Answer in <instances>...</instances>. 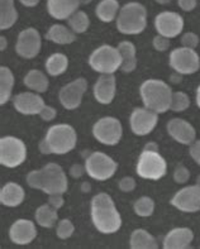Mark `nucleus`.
<instances>
[{
  "label": "nucleus",
  "mask_w": 200,
  "mask_h": 249,
  "mask_svg": "<svg viewBox=\"0 0 200 249\" xmlns=\"http://www.w3.org/2000/svg\"><path fill=\"white\" fill-rule=\"evenodd\" d=\"M91 219L94 227L100 233L111 234L119 231L122 225L121 214L108 194H98L91 200Z\"/></svg>",
  "instance_id": "obj_1"
},
{
  "label": "nucleus",
  "mask_w": 200,
  "mask_h": 249,
  "mask_svg": "<svg viewBox=\"0 0 200 249\" xmlns=\"http://www.w3.org/2000/svg\"><path fill=\"white\" fill-rule=\"evenodd\" d=\"M27 182L33 189L42 190L43 193L64 194L67 190V177L60 164L48 163L37 171H31L27 176Z\"/></svg>",
  "instance_id": "obj_2"
},
{
  "label": "nucleus",
  "mask_w": 200,
  "mask_h": 249,
  "mask_svg": "<svg viewBox=\"0 0 200 249\" xmlns=\"http://www.w3.org/2000/svg\"><path fill=\"white\" fill-rule=\"evenodd\" d=\"M141 98L145 107L157 114L165 113L171 105V88L162 80L149 79L143 82L140 88Z\"/></svg>",
  "instance_id": "obj_3"
},
{
  "label": "nucleus",
  "mask_w": 200,
  "mask_h": 249,
  "mask_svg": "<svg viewBox=\"0 0 200 249\" xmlns=\"http://www.w3.org/2000/svg\"><path fill=\"white\" fill-rule=\"evenodd\" d=\"M147 25V10L141 3L124 4L118 13L117 28L123 35H140Z\"/></svg>",
  "instance_id": "obj_4"
},
{
  "label": "nucleus",
  "mask_w": 200,
  "mask_h": 249,
  "mask_svg": "<svg viewBox=\"0 0 200 249\" xmlns=\"http://www.w3.org/2000/svg\"><path fill=\"white\" fill-rule=\"evenodd\" d=\"M51 153L64 155L75 148L76 145V132L69 124H56L47 130L45 137Z\"/></svg>",
  "instance_id": "obj_5"
},
{
  "label": "nucleus",
  "mask_w": 200,
  "mask_h": 249,
  "mask_svg": "<svg viewBox=\"0 0 200 249\" xmlns=\"http://www.w3.org/2000/svg\"><path fill=\"white\" fill-rule=\"evenodd\" d=\"M89 65L100 73H114L122 66V56L119 50L109 44H103L89 57Z\"/></svg>",
  "instance_id": "obj_6"
},
{
  "label": "nucleus",
  "mask_w": 200,
  "mask_h": 249,
  "mask_svg": "<svg viewBox=\"0 0 200 249\" xmlns=\"http://www.w3.org/2000/svg\"><path fill=\"white\" fill-rule=\"evenodd\" d=\"M166 170H167V164H166L165 158L162 157L159 152L143 149L137 161L138 176L142 178H148V180H159L165 176Z\"/></svg>",
  "instance_id": "obj_7"
},
{
  "label": "nucleus",
  "mask_w": 200,
  "mask_h": 249,
  "mask_svg": "<svg viewBox=\"0 0 200 249\" xmlns=\"http://www.w3.org/2000/svg\"><path fill=\"white\" fill-rule=\"evenodd\" d=\"M27 147L23 141L16 137H3L0 139V163L5 167H17L24 162Z\"/></svg>",
  "instance_id": "obj_8"
},
{
  "label": "nucleus",
  "mask_w": 200,
  "mask_h": 249,
  "mask_svg": "<svg viewBox=\"0 0 200 249\" xmlns=\"http://www.w3.org/2000/svg\"><path fill=\"white\" fill-rule=\"evenodd\" d=\"M85 170L92 178L104 181L115 174L117 162L103 152H91L85 160Z\"/></svg>",
  "instance_id": "obj_9"
},
{
  "label": "nucleus",
  "mask_w": 200,
  "mask_h": 249,
  "mask_svg": "<svg viewBox=\"0 0 200 249\" xmlns=\"http://www.w3.org/2000/svg\"><path fill=\"white\" fill-rule=\"evenodd\" d=\"M170 66L181 75H191L200 69V57L193 48H175L170 53Z\"/></svg>",
  "instance_id": "obj_10"
},
{
  "label": "nucleus",
  "mask_w": 200,
  "mask_h": 249,
  "mask_svg": "<svg viewBox=\"0 0 200 249\" xmlns=\"http://www.w3.org/2000/svg\"><path fill=\"white\" fill-rule=\"evenodd\" d=\"M122 124L117 118L105 117L99 119L92 126V134L99 142L107 145H114L122 137Z\"/></svg>",
  "instance_id": "obj_11"
},
{
  "label": "nucleus",
  "mask_w": 200,
  "mask_h": 249,
  "mask_svg": "<svg viewBox=\"0 0 200 249\" xmlns=\"http://www.w3.org/2000/svg\"><path fill=\"white\" fill-rule=\"evenodd\" d=\"M171 205L184 213L200 210V185H193L181 189L171 199Z\"/></svg>",
  "instance_id": "obj_12"
},
{
  "label": "nucleus",
  "mask_w": 200,
  "mask_h": 249,
  "mask_svg": "<svg viewBox=\"0 0 200 249\" xmlns=\"http://www.w3.org/2000/svg\"><path fill=\"white\" fill-rule=\"evenodd\" d=\"M86 88H88V81L83 77H79V79L73 80V81L69 82L67 85H65L58 94V99H60L62 107L69 109V110L76 109L81 104Z\"/></svg>",
  "instance_id": "obj_13"
},
{
  "label": "nucleus",
  "mask_w": 200,
  "mask_h": 249,
  "mask_svg": "<svg viewBox=\"0 0 200 249\" xmlns=\"http://www.w3.org/2000/svg\"><path fill=\"white\" fill-rule=\"evenodd\" d=\"M132 132L137 136H146L157 124V113L148 107H136L129 118Z\"/></svg>",
  "instance_id": "obj_14"
},
{
  "label": "nucleus",
  "mask_w": 200,
  "mask_h": 249,
  "mask_svg": "<svg viewBox=\"0 0 200 249\" xmlns=\"http://www.w3.org/2000/svg\"><path fill=\"white\" fill-rule=\"evenodd\" d=\"M155 28L159 35L174 38L184 28V19L175 12H161L155 18Z\"/></svg>",
  "instance_id": "obj_15"
},
{
  "label": "nucleus",
  "mask_w": 200,
  "mask_h": 249,
  "mask_svg": "<svg viewBox=\"0 0 200 249\" xmlns=\"http://www.w3.org/2000/svg\"><path fill=\"white\" fill-rule=\"evenodd\" d=\"M41 35L35 28H27L18 36L16 44L17 53L24 58H33L41 50Z\"/></svg>",
  "instance_id": "obj_16"
},
{
  "label": "nucleus",
  "mask_w": 200,
  "mask_h": 249,
  "mask_svg": "<svg viewBox=\"0 0 200 249\" xmlns=\"http://www.w3.org/2000/svg\"><path fill=\"white\" fill-rule=\"evenodd\" d=\"M13 105L17 110L26 115L39 114L45 107V101L35 92H22L13 98Z\"/></svg>",
  "instance_id": "obj_17"
},
{
  "label": "nucleus",
  "mask_w": 200,
  "mask_h": 249,
  "mask_svg": "<svg viewBox=\"0 0 200 249\" xmlns=\"http://www.w3.org/2000/svg\"><path fill=\"white\" fill-rule=\"evenodd\" d=\"M167 132L176 142L181 144H191L197 138V132L189 122L184 119H172L167 124Z\"/></svg>",
  "instance_id": "obj_18"
},
{
  "label": "nucleus",
  "mask_w": 200,
  "mask_h": 249,
  "mask_svg": "<svg viewBox=\"0 0 200 249\" xmlns=\"http://www.w3.org/2000/svg\"><path fill=\"white\" fill-rule=\"evenodd\" d=\"M37 235L35 223L27 219H19L9 229V237L12 242L19 246L29 244Z\"/></svg>",
  "instance_id": "obj_19"
},
{
  "label": "nucleus",
  "mask_w": 200,
  "mask_h": 249,
  "mask_svg": "<svg viewBox=\"0 0 200 249\" xmlns=\"http://www.w3.org/2000/svg\"><path fill=\"white\" fill-rule=\"evenodd\" d=\"M94 96L100 104H110L115 96V77L113 73H102L94 85Z\"/></svg>",
  "instance_id": "obj_20"
},
{
  "label": "nucleus",
  "mask_w": 200,
  "mask_h": 249,
  "mask_svg": "<svg viewBox=\"0 0 200 249\" xmlns=\"http://www.w3.org/2000/svg\"><path fill=\"white\" fill-rule=\"evenodd\" d=\"M194 239L193 231L189 228H175L167 233L164 239L165 249H185L189 248Z\"/></svg>",
  "instance_id": "obj_21"
},
{
  "label": "nucleus",
  "mask_w": 200,
  "mask_h": 249,
  "mask_svg": "<svg viewBox=\"0 0 200 249\" xmlns=\"http://www.w3.org/2000/svg\"><path fill=\"white\" fill-rule=\"evenodd\" d=\"M81 5L80 0H47V10L55 19H69Z\"/></svg>",
  "instance_id": "obj_22"
},
{
  "label": "nucleus",
  "mask_w": 200,
  "mask_h": 249,
  "mask_svg": "<svg viewBox=\"0 0 200 249\" xmlns=\"http://www.w3.org/2000/svg\"><path fill=\"white\" fill-rule=\"evenodd\" d=\"M23 200H24V190L16 182L5 183L0 191V201L5 206L14 208L20 205Z\"/></svg>",
  "instance_id": "obj_23"
},
{
  "label": "nucleus",
  "mask_w": 200,
  "mask_h": 249,
  "mask_svg": "<svg viewBox=\"0 0 200 249\" xmlns=\"http://www.w3.org/2000/svg\"><path fill=\"white\" fill-rule=\"evenodd\" d=\"M46 38L55 43L69 44L76 39V33L62 24H54L46 33Z\"/></svg>",
  "instance_id": "obj_24"
},
{
  "label": "nucleus",
  "mask_w": 200,
  "mask_h": 249,
  "mask_svg": "<svg viewBox=\"0 0 200 249\" xmlns=\"http://www.w3.org/2000/svg\"><path fill=\"white\" fill-rule=\"evenodd\" d=\"M118 50L122 56V71L124 72H132L137 66L136 47L129 41H123L118 44Z\"/></svg>",
  "instance_id": "obj_25"
},
{
  "label": "nucleus",
  "mask_w": 200,
  "mask_h": 249,
  "mask_svg": "<svg viewBox=\"0 0 200 249\" xmlns=\"http://www.w3.org/2000/svg\"><path fill=\"white\" fill-rule=\"evenodd\" d=\"M129 247L132 249H156L159 247L153 235L145 229H136L129 239Z\"/></svg>",
  "instance_id": "obj_26"
},
{
  "label": "nucleus",
  "mask_w": 200,
  "mask_h": 249,
  "mask_svg": "<svg viewBox=\"0 0 200 249\" xmlns=\"http://www.w3.org/2000/svg\"><path fill=\"white\" fill-rule=\"evenodd\" d=\"M119 10L118 0H100L95 8V14L102 22L110 23L118 16Z\"/></svg>",
  "instance_id": "obj_27"
},
{
  "label": "nucleus",
  "mask_w": 200,
  "mask_h": 249,
  "mask_svg": "<svg viewBox=\"0 0 200 249\" xmlns=\"http://www.w3.org/2000/svg\"><path fill=\"white\" fill-rule=\"evenodd\" d=\"M18 19V13L14 8V0H0V28L13 27Z\"/></svg>",
  "instance_id": "obj_28"
},
{
  "label": "nucleus",
  "mask_w": 200,
  "mask_h": 249,
  "mask_svg": "<svg viewBox=\"0 0 200 249\" xmlns=\"http://www.w3.org/2000/svg\"><path fill=\"white\" fill-rule=\"evenodd\" d=\"M14 85V76L8 67H0V104L4 105L10 99Z\"/></svg>",
  "instance_id": "obj_29"
},
{
  "label": "nucleus",
  "mask_w": 200,
  "mask_h": 249,
  "mask_svg": "<svg viewBox=\"0 0 200 249\" xmlns=\"http://www.w3.org/2000/svg\"><path fill=\"white\" fill-rule=\"evenodd\" d=\"M24 85L33 91L45 92L48 89V79L39 70H31L24 76Z\"/></svg>",
  "instance_id": "obj_30"
},
{
  "label": "nucleus",
  "mask_w": 200,
  "mask_h": 249,
  "mask_svg": "<svg viewBox=\"0 0 200 249\" xmlns=\"http://www.w3.org/2000/svg\"><path fill=\"white\" fill-rule=\"evenodd\" d=\"M36 221L43 228H52L57 221V209L50 204L41 205L36 210Z\"/></svg>",
  "instance_id": "obj_31"
},
{
  "label": "nucleus",
  "mask_w": 200,
  "mask_h": 249,
  "mask_svg": "<svg viewBox=\"0 0 200 249\" xmlns=\"http://www.w3.org/2000/svg\"><path fill=\"white\" fill-rule=\"evenodd\" d=\"M69 66V58L64 53H54L46 61V70L51 76H58L64 73Z\"/></svg>",
  "instance_id": "obj_32"
},
{
  "label": "nucleus",
  "mask_w": 200,
  "mask_h": 249,
  "mask_svg": "<svg viewBox=\"0 0 200 249\" xmlns=\"http://www.w3.org/2000/svg\"><path fill=\"white\" fill-rule=\"evenodd\" d=\"M67 23H69L70 29H73L76 35H79V33H84L85 31H88L90 25V19L85 12L76 10L70 18L67 19Z\"/></svg>",
  "instance_id": "obj_33"
},
{
  "label": "nucleus",
  "mask_w": 200,
  "mask_h": 249,
  "mask_svg": "<svg viewBox=\"0 0 200 249\" xmlns=\"http://www.w3.org/2000/svg\"><path fill=\"white\" fill-rule=\"evenodd\" d=\"M153 210H155V202L148 196H142L134 202V213L138 216L146 218L153 214Z\"/></svg>",
  "instance_id": "obj_34"
},
{
  "label": "nucleus",
  "mask_w": 200,
  "mask_h": 249,
  "mask_svg": "<svg viewBox=\"0 0 200 249\" xmlns=\"http://www.w3.org/2000/svg\"><path fill=\"white\" fill-rule=\"evenodd\" d=\"M190 107V99L185 92H172L171 98V105L170 109L174 111H184L187 107Z\"/></svg>",
  "instance_id": "obj_35"
},
{
  "label": "nucleus",
  "mask_w": 200,
  "mask_h": 249,
  "mask_svg": "<svg viewBox=\"0 0 200 249\" xmlns=\"http://www.w3.org/2000/svg\"><path fill=\"white\" fill-rule=\"evenodd\" d=\"M73 231H75V227H73V223L69 219H62L57 224L56 234L61 239H67V238H70L73 235Z\"/></svg>",
  "instance_id": "obj_36"
},
{
  "label": "nucleus",
  "mask_w": 200,
  "mask_h": 249,
  "mask_svg": "<svg viewBox=\"0 0 200 249\" xmlns=\"http://www.w3.org/2000/svg\"><path fill=\"white\" fill-rule=\"evenodd\" d=\"M190 178V172L184 164H178L174 171V180L178 183H185Z\"/></svg>",
  "instance_id": "obj_37"
},
{
  "label": "nucleus",
  "mask_w": 200,
  "mask_h": 249,
  "mask_svg": "<svg viewBox=\"0 0 200 249\" xmlns=\"http://www.w3.org/2000/svg\"><path fill=\"white\" fill-rule=\"evenodd\" d=\"M181 43H182L184 47L195 50L198 47V44H199V37H198V35L193 33V32H187V33H185L181 37Z\"/></svg>",
  "instance_id": "obj_38"
},
{
  "label": "nucleus",
  "mask_w": 200,
  "mask_h": 249,
  "mask_svg": "<svg viewBox=\"0 0 200 249\" xmlns=\"http://www.w3.org/2000/svg\"><path fill=\"white\" fill-rule=\"evenodd\" d=\"M153 47L157 51H160V52H164V51L168 50V47H170V38L157 35L153 38Z\"/></svg>",
  "instance_id": "obj_39"
},
{
  "label": "nucleus",
  "mask_w": 200,
  "mask_h": 249,
  "mask_svg": "<svg viewBox=\"0 0 200 249\" xmlns=\"http://www.w3.org/2000/svg\"><path fill=\"white\" fill-rule=\"evenodd\" d=\"M119 189L123 191V193H130L136 189V181H134L133 177H123L121 181H119Z\"/></svg>",
  "instance_id": "obj_40"
},
{
  "label": "nucleus",
  "mask_w": 200,
  "mask_h": 249,
  "mask_svg": "<svg viewBox=\"0 0 200 249\" xmlns=\"http://www.w3.org/2000/svg\"><path fill=\"white\" fill-rule=\"evenodd\" d=\"M56 114H57V111H56L55 107H50V105H45L43 109L41 110V113H39V117H41L43 120H46V122H50V120L55 119Z\"/></svg>",
  "instance_id": "obj_41"
},
{
  "label": "nucleus",
  "mask_w": 200,
  "mask_h": 249,
  "mask_svg": "<svg viewBox=\"0 0 200 249\" xmlns=\"http://www.w3.org/2000/svg\"><path fill=\"white\" fill-rule=\"evenodd\" d=\"M48 204L54 206L55 209H60L61 206L64 205L62 194H51V195H48Z\"/></svg>",
  "instance_id": "obj_42"
},
{
  "label": "nucleus",
  "mask_w": 200,
  "mask_h": 249,
  "mask_svg": "<svg viewBox=\"0 0 200 249\" xmlns=\"http://www.w3.org/2000/svg\"><path fill=\"white\" fill-rule=\"evenodd\" d=\"M190 156L200 166V141H194L190 144Z\"/></svg>",
  "instance_id": "obj_43"
},
{
  "label": "nucleus",
  "mask_w": 200,
  "mask_h": 249,
  "mask_svg": "<svg viewBox=\"0 0 200 249\" xmlns=\"http://www.w3.org/2000/svg\"><path fill=\"white\" fill-rule=\"evenodd\" d=\"M197 0H178V5L184 12H191L197 8Z\"/></svg>",
  "instance_id": "obj_44"
},
{
  "label": "nucleus",
  "mask_w": 200,
  "mask_h": 249,
  "mask_svg": "<svg viewBox=\"0 0 200 249\" xmlns=\"http://www.w3.org/2000/svg\"><path fill=\"white\" fill-rule=\"evenodd\" d=\"M84 172H86L85 167H83L81 164H73V167L70 168V175L73 177H75V178H77V177H81L84 175Z\"/></svg>",
  "instance_id": "obj_45"
},
{
  "label": "nucleus",
  "mask_w": 200,
  "mask_h": 249,
  "mask_svg": "<svg viewBox=\"0 0 200 249\" xmlns=\"http://www.w3.org/2000/svg\"><path fill=\"white\" fill-rule=\"evenodd\" d=\"M38 147H39V151H41L43 155H50V153H51V151H50V148H48V145H47V143H46L45 139L39 142Z\"/></svg>",
  "instance_id": "obj_46"
},
{
  "label": "nucleus",
  "mask_w": 200,
  "mask_h": 249,
  "mask_svg": "<svg viewBox=\"0 0 200 249\" xmlns=\"http://www.w3.org/2000/svg\"><path fill=\"white\" fill-rule=\"evenodd\" d=\"M146 151H153V152H159V144L156 142H148L146 145H145V148Z\"/></svg>",
  "instance_id": "obj_47"
},
{
  "label": "nucleus",
  "mask_w": 200,
  "mask_h": 249,
  "mask_svg": "<svg viewBox=\"0 0 200 249\" xmlns=\"http://www.w3.org/2000/svg\"><path fill=\"white\" fill-rule=\"evenodd\" d=\"M19 1L26 6H35L39 3V0H19Z\"/></svg>",
  "instance_id": "obj_48"
},
{
  "label": "nucleus",
  "mask_w": 200,
  "mask_h": 249,
  "mask_svg": "<svg viewBox=\"0 0 200 249\" xmlns=\"http://www.w3.org/2000/svg\"><path fill=\"white\" fill-rule=\"evenodd\" d=\"M171 81L174 82V84H178V82H180L181 81V73H179L175 71L174 75L171 76Z\"/></svg>",
  "instance_id": "obj_49"
},
{
  "label": "nucleus",
  "mask_w": 200,
  "mask_h": 249,
  "mask_svg": "<svg viewBox=\"0 0 200 249\" xmlns=\"http://www.w3.org/2000/svg\"><path fill=\"white\" fill-rule=\"evenodd\" d=\"M0 41H1V51L5 50V47H7V39H5V37H0Z\"/></svg>",
  "instance_id": "obj_50"
},
{
  "label": "nucleus",
  "mask_w": 200,
  "mask_h": 249,
  "mask_svg": "<svg viewBox=\"0 0 200 249\" xmlns=\"http://www.w3.org/2000/svg\"><path fill=\"white\" fill-rule=\"evenodd\" d=\"M83 191H84V193H89V191H90V183L89 182H84L83 183Z\"/></svg>",
  "instance_id": "obj_51"
},
{
  "label": "nucleus",
  "mask_w": 200,
  "mask_h": 249,
  "mask_svg": "<svg viewBox=\"0 0 200 249\" xmlns=\"http://www.w3.org/2000/svg\"><path fill=\"white\" fill-rule=\"evenodd\" d=\"M197 105L199 107V109H200V85H199V88L197 89Z\"/></svg>",
  "instance_id": "obj_52"
},
{
  "label": "nucleus",
  "mask_w": 200,
  "mask_h": 249,
  "mask_svg": "<svg viewBox=\"0 0 200 249\" xmlns=\"http://www.w3.org/2000/svg\"><path fill=\"white\" fill-rule=\"evenodd\" d=\"M157 3L161 4V5H166V4L171 3V0H156Z\"/></svg>",
  "instance_id": "obj_53"
},
{
  "label": "nucleus",
  "mask_w": 200,
  "mask_h": 249,
  "mask_svg": "<svg viewBox=\"0 0 200 249\" xmlns=\"http://www.w3.org/2000/svg\"><path fill=\"white\" fill-rule=\"evenodd\" d=\"M80 3H81V5H86V4L91 3V0H80Z\"/></svg>",
  "instance_id": "obj_54"
},
{
  "label": "nucleus",
  "mask_w": 200,
  "mask_h": 249,
  "mask_svg": "<svg viewBox=\"0 0 200 249\" xmlns=\"http://www.w3.org/2000/svg\"><path fill=\"white\" fill-rule=\"evenodd\" d=\"M197 183H198V185H200V176H198V178H197Z\"/></svg>",
  "instance_id": "obj_55"
}]
</instances>
